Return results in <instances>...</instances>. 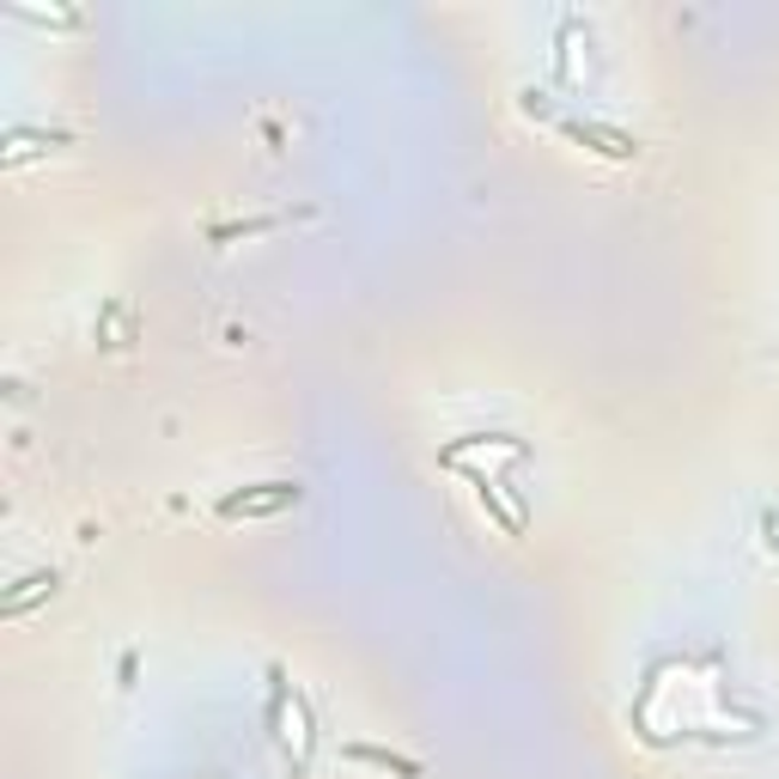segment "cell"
Listing matches in <instances>:
<instances>
[{
  "label": "cell",
  "mask_w": 779,
  "mask_h": 779,
  "mask_svg": "<svg viewBox=\"0 0 779 779\" xmlns=\"http://www.w3.org/2000/svg\"><path fill=\"white\" fill-rule=\"evenodd\" d=\"M348 755H353V762H372V767H390V774H402V779H420V762H409V755H390V749H366V743H353Z\"/></svg>",
  "instance_id": "cell-5"
},
{
  "label": "cell",
  "mask_w": 779,
  "mask_h": 779,
  "mask_svg": "<svg viewBox=\"0 0 779 779\" xmlns=\"http://www.w3.org/2000/svg\"><path fill=\"white\" fill-rule=\"evenodd\" d=\"M280 226H292V214H262V219H226V226H214L208 238L214 244H231V238H256V231H280Z\"/></svg>",
  "instance_id": "cell-4"
},
{
  "label": "cell",
  "mask_w": 779,
  "mask_h": 779,
  "mask_svg": "<svg viewBox=\"0 0 779 779\" xmlns=\"http://www.w3.org/2000/svg\"><path fill=\"white\" fill-rule=\"evenodd\" d=\"M55 573H32V579H18V591H7V603H0V610L7 615H25L32 610V603H43V596H55Z\"/></svg>",
  "instance_id": "cell-3"
},
{
  "label": "cell",
  "mask_w": 779,
  "mask_h": 779,
  "mask_svg": "<svg viewBox=\"0 0 779 779\" xmlns=\"http://www.w3.org/2000/svg\"><path fill=\"white\" fill-rule=\"evenodd\" d=\"M561 128L573 140H585L591 153H603V159H633V153H640V147H633L627 135H615V128H596V123H561Z\"/></svg>",
  "instance_id": "cell-2"
},
{
  "label": "cell",
  "mask_w": 779,
  "mask_h": 779,
  "mask_svg": "<svg viewBox=\"0 0 779 779\" xmlns=\"http://www.w3.org/2000/svg\"><path fill=\"white\" fill-rule=\"evenodd\" d=\"M305 500V488L299 481H256V488L244 493H226L219 500V518H268V512H287V505Z\"/></svg>",
  "instance_id": "cell-1"
}]
</instances>
